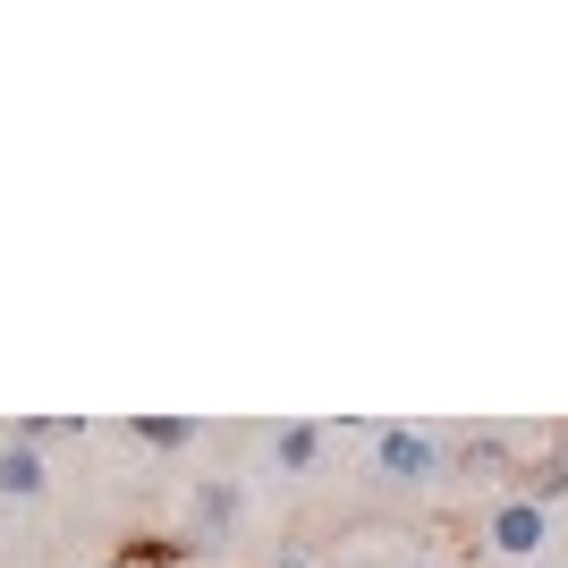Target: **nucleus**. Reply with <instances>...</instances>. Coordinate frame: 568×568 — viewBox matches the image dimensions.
<instances>
[{"mask_svg":"<svg viewBox=\"0 0 568 568\" xmlns=\"http://www.w3.org/2000/svg\"><path fill=\"white\" fill-rule=\"evenodd\" d=\"M475 551L493 568H544L551 551H568L560 518H551L544 500H526V493H493L484 500V518H475Z\"/></svg>","mask_w":568,"mask_h":568,"instance_id":"2","label":"nucleus"},{"mask_svg":"<svg viewBox=\"0 0 568 568\" xmlns=\"http://www.w3.org/2000/svg\"><path fill=\"white\" fill-rule=\"evenodd\" d=\"M272 568H306V551H281V560H272Z\"/></svg>","mask_w":568,"mask_h":568,"instance_id":"8","label":"nucleus"},{"mask_svg":"<svg viewBox=\"0 0 568 568\" xmlns=\"http://www.w3.org/2000/svg\"><path fill=\"white\" fill-rule=\"evenodd\" d=\"M128 442L153 450V458H179V450L204 442V425H195V416H128Z\"/></svg>","mask_w":568,"mask_h":568,"instance_id":"6","label":"nucleus"},{"mask_svg":"<svg viewBox=\"0 0 568 568\" xmlns=\"http://www.w3.org/2000/svg\"><path fill=\"white\" fill-rule=\"evenodd\" d=\"M365 475L390 500H425L450 484V433L442 425H374L365 433Z\"/></svg>","mask_w":568,"mask_h":568,"instance_id":"1","label":"nucleus"},{"mask_svg":"<svg viewBox=\"0 0 568 568\" xmlns=\"http://www.w3.org/2000/svg\"><path fill=\"white\" fill-rule=\"evenodd\" d=\"M544 568H568V551H551V560H544Z\"/></svg>","mask_w":568,"mask_h":568,"instance_id":"9","label":"nucleus"},{"mask_svg":"<svg viewBox=\"0 0 568 568\" xmlns=\"http://www.w3.org/2000/svg\"><path fill=\"white\" fill-rule=\"evenodd\" d=\"M509 493H526V500H544L551 518L568 509V425L551 433V442H535V450L509 467Z\"/></svg>","mask_w":568,"mask_h":568,"instance_id":"3","label":"nucleus"},{"mask_svg":"<svg viewBox=\"0 0 568 568\" xmlns=\"http://www.w3.org/2000/svg\"><path fill=\"white\" fill-rule=\"evenodd\" d=\"M332 450V425H272V467L281 475H314Z\"/></svg>","mask_w":568,"mask_h":568,"instance_id":"5","label":"nucleus"},{"mask_svg":"<svg viewBox=\"0 0 568 568\" xmlns=\"http://www.w3.org/2000/svg\"><path fill=\"white\" fill-rule=\"evenodd\" d=\"M407 568H433V560H407Z\"/></svg>","mask_w":568,"mask_h":568,"instance_id":"10","label":"nucleus"},{"mask_svg":"<svg viewBox=\"0 0 568 568\" xmlns=\"http://www.w3.org/2000/svg\"><path fill=\"white\" fill-rule=\"evenodd\" d=\"M51 493V458L26 442H0V500H43Z\"/></svg>","mask_w":568,"mask_h":568,"instance_id":"4","label":"nucleus"},{"mask_svg":"<svg viewBox=\"0 0 568 568\" xmlns=\"http://www.w3.org/2000/svg\"><path fill=\"white\" fill-rule=\"evenodd\" d=\"M237 509H246V500H237V484H204V493H195V526H204V544H221V535H230Z\"/></svg>","mask_w":568,"mask_h":568,"instance_id":"7","label":"nucleus"}]
</instances>
